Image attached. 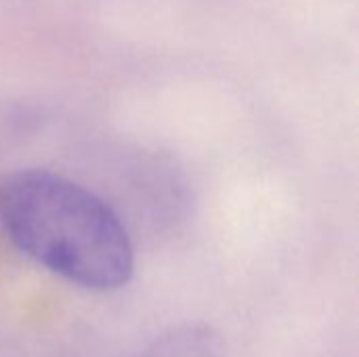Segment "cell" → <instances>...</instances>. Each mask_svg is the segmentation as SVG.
I'll return each instance as SVG.
<instances>
[{"label": "cell", "mask_w": 359, "mask_h": 357, "mask_svg": "<svg viewBox=\"0 0 359 357\" xmlns=\"http://www.w3.org/2000/svg\"><path fill=\"white\" fill-rule=\"evenodd\" d=\"M135 357H227V345L215 328L185 324L156 337Z\"/></svg>", "instance_id": "cell-2"}, {"label": "cell", "mask_w": 359, "mask_h": 357, "mask_svg": "<svg viewBox=\"0 0 359 357\" xmlns=\"http://www.w3.org/2000/svg\"><path fill=\"white\" fill-rule=\"evenodd\" d=\"M0 225L19 252L84 290L111 292L133 278L135 250L120 217L63 175H11L0 187Z\"/></svg>", "instance_id": "cell-1"}]
</instances>
